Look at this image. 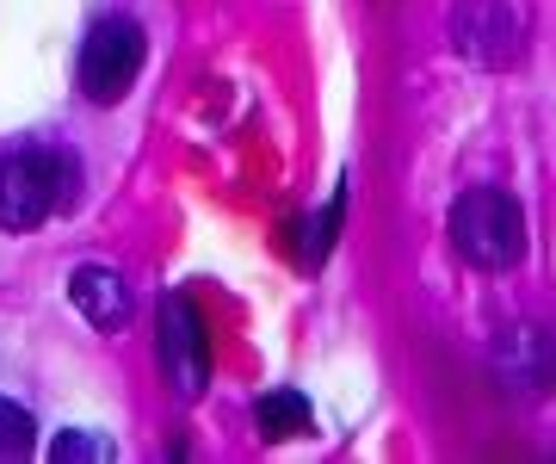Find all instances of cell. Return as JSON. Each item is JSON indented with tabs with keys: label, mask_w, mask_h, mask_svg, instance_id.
Wrapping results in <instances>:
<instances>
[{
	"label": "cell",
	"mask_w": 556,
	"mask_h": 464,
	"mask_svg": "<svg viewBox=\"0 0 556 464\" xmlns=\"http://www.w3.org/2000/svg\"><path fill=\"white\" fill-rule=\"evenodd\" d=\"M452 50L477 68H507L526 50V20L514 13V0H457Z\"/></svg>",
	"instance_id": "cell-5"
},
{
	"label": "cell",
	"mask_w": 556,
	"mask_h": 464,
	"mask_svg": "<svg viewBox=\"0 0 556 464\" xmlns=\"http://www.w3.org/2000/svg\"><path fill=\"white\" fill-rule=\"evenodd\" d=\"M445 229H452L457 261L477 266V273H507V266L526 261V211H519V199L501 192V186H470V192H457Z\"/></svg>",
	"instance_id": "cell-2"
},
{
	"label": "cell",
	"mask_w": 556,
	"mask_h": 464,
	"mask_svg": "<svg viewBox=\"0 0 556 464\" xmlns=\"http://www.w3.org/2000/svg\"><path fill=\"white\" fill-rule=\"evenodd\" d=\"M80 162L68 149H7L0 155V229L7 236H31L43 217H56L75 199Z\"/></svg>",
	"instance_id": "cell-1"
},
{
	"label": "cell",
	"mask_w": 556,
	"mask_h": 464,
	"mask_svg": "<svg viewBox=\"0 0 556 464\" xmlns=\"http://www.w3.org/2000/svg\"><path fill=\"white\" fill-rule=\"evenodd\" d=\"M105 459H112V446H105L100 434H75V427H68V434L50 440V464H105Z\"/></svg>",
	"instance_id": "cell-10"
},
{
	"label": "cell",
	"mask_w": 556,
	"mask_h": 464,
	"mask_svg": "<svg viewBox=\"0 0 556 464\" xmlns=\"http://www.w3.org/2000/svg\"><path fill=\"white\" fill-rule=\"evenodd\" d=\"M31 446H38V422H31V409H20L13 397H0V464L31 459Z\"/></svg>",
	"instance_id": "cell-8"
},
{
	"label": "cell",
	"mask_w": 556,
	"mask_h": 464,
	"mask_svg": "<svg viewBox=\"0 0 556 464\" xmlns=\"http://www.w3.org/2000/svg\"><path fill=\"white\" fill-rule=\"evenodd\" d=\"M68 303H75L100 335H118V328L130 323V279L105 261H80L75 273H68Z\"/></svg>",
	"instance_id": "cell-6"
},
{
	"label": "cell",
	"mask_w": 556,
	"mask_h": 464,
	"mask_svg": "<svg viewBox=\"0 0 556 464\" xmlns=\"http://www.w3.org/2000/svg\"><path fill=\"white\" fill-rule=\"evenodd\" d=\"M142 57H149L142 25L124 20V13H105V20H93V25H87V38H80L75 87L93 105H118L124 93H130V81L142 75Z\"/></svg>",
	"instance_id": "cell-3"
},
{
	"label": "cell",
	"mask_w": 556,
	"mask_h": 464,
	"mask_svg": "<svg viewBox=\"0 0 556 464\" xmlns=\"http://www.w3.org/2000/svg\"><path fill=\"white\" fill-rule=\"evenodd\" d=\"M155 360H161V378L174 390L179 403H199L211 390V341H204V316L192 298L167 291L155 310Z\"/></svg>",
	"instance_id": "cell-4"
},
{
	"label": "cell",
	"mask_w": 556,
	"mask_h": 464,
	"mask_svg": "<svg viewBox=\"0 0 556 464\" xmlns=\"http://www.w3.org/2000/svg\"><path fill=\"white\" fill-rule=\"evenodd\" d=\"M254 422H260V440H291V434H309L316 415L303 403V390H266L254 403Z\"/></svg>",
	"instance_id": "cell-7"
},
{
	"label": "cell",
	"mask_w": 556,
	"mask_h": 464,
	"mask_svg": "<svg viewBox=\"0 0 556 464\" xmlns=\"http://www.w3.org/2000/svg\"><path fill=\"white\" fill-rule=\"evenodd\" d=\"M340 217H346V186L334 192V204L328 211H316V217L303 223V266H321V254L334 248V236H340Z\"/></svg>",
	"instance_id": "cell-9"
}]
</instances>
